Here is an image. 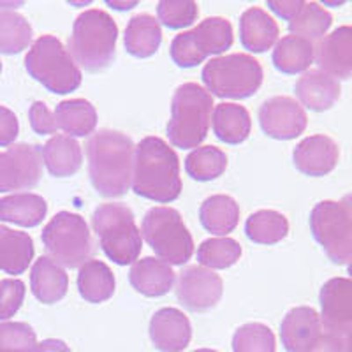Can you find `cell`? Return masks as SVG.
<instances>
[{
	"label": "cell",
	"mask_w": 352,
	"mask_h": 352,
	"mask_svg": "<svg viewBox=\"0 0 352 352\" xmlns=\"http://www.w3.org/2000/svg\"><path fill=\"white\" fill-rule=\"evenodd\" d=\"M88 176L102 197H122L129 192L134 169V141L124 132L100 129L87 140Z\"/></svg>",
	"instance_id": "6da1fadb"
},
{
	"label": "cell",
	"mask_w": 352,
	"mask_h": 352,
	"mask_svg": "<svg viewBox=\"0 0 352 352\" xmlns=\"http://www.w3.org/2000/svg\"><path fill=\"white\" fill-rule=\"evenodd\" d=\"M132 190L155 203H173L182 194L180 160L175 150L157 136L138 143L132 169Z\"/></svg>",
	"instance_id": "7a4b0ae2"
},
{
	"label": "cell",
	"mask_w": 352,
	"mask_h": 352,
	"mask_svg": "<svg viewBox=\"0 0 352 352\" xmlns=\"http://www.w3.org/2000/svg\"><path fill=\"white\" fill-rule=\"evenodd\" d=\"M118 27L102 9H88L74 20L69 53L88 72L108 69L115 60Z\"/></svg>",
	"instance_id": "3957f363"
},
{
	"label": "cell",
	"mask_w": 352,
	"mask_h": 352,
	"mask_svg": "<svg viewBox=\"0 0 352 352\" xmlns=\"http://www.w3.org/2000/svg\"><path fill=\"white\" fill-rule=\"evenodd\" d=\"M213 113V97L197 83L178 87L171 100V120L168 122V140L182 150L197 148L208 136Z\"/></svg>",
	"instance_id": "277c9868"
},
{
	"label": "cell",
	"mask_w": 352,
	"mask_h": 352,
	"mask_svg": "<svg viewBox=\"0 0 352 352\" xmlns=\"http://www.w3.org/2000/svg\"><path fill=\"white\" fill-rule=\"evenodd\" d=\"M25 69L34 80L58 96L74 92L81 85L80 65L62 41L50 34L34 41L25 55Z\"/></svg>",
	"instance_id": "5b68a950"
},
{
	"label": "cell",
	"mask_w": 352,
	"mask_h": 352,
	"mask_svg": "<svg viewBox=\"0 0 352 352\" xmlns=\"http://www.w3.org/2000/svg\"><path fill=\"white\" fill-rule=\"evenodd\" d=\"M92 228L109 261L120 266L136 263L143 240L129 206L122 203L100 204L92 215Z\"/></svg>",
	"instance_id": "8992f818"
},
{
	"label": "cell",
	"mask_w": 352,
	"mask_h": 352,
	"mask_svg": "<svg viewBox=\"0 0 352 352\" xmlns=\"http://www.w3.org/2000/svg\"><path fill=\"white\" fill-rule=\"evenodd\" d=\"M41 240L48 257L56 261L62 268H81L96 252V243L87 220L78 213H56L41 232Z\"/></svg>",
	"instance_id": "52a82bcc"
},
{
	"label": "cell",
	"mask_w": 352,
	"mask_h": 352,
	"mask_svg": "<svg viewBox=\"0 0 352 352\" xmlns=\"http://www.w3.org/2000/svg\"><path fill=\"white\" fill-rule=\"evenodd\" d=\"M263 67L247 53L217 56L204 64L203 83L220 99H247L263 85Z\"/></svg>",
	"instance_id": "ba28073f"
},
{
	"label": "cell",
	"mask_w": 352,
	"mask_h": 352,
	"mask_svg": "<svg viewBox=\"0 0 352 352\" xmlns=\"http://www.w3.org/2000/svg\"><path fill=\"white\" fill-rule=\"evenodd\" d=\"M141 234L160 261L182 266L194 254V238L175 208L155 206L144 213Z\"/></svg>",
	"instance_id": "9c48e42d"
},
{
	"label": "cell",
	"mask_w": 352,
	"mask_h": 352,
	"mask_svg": "<svg viewBox=\"0 0 352 352\" xmlns=\"http://www.w3.org/2000/svg\"><path fill=\"white\" fill-rule=\"evenodd\" d=\"M310 229L333 263H352V194L340 201L316 204L310 213Z\"/></svg>",
	"instance_id": "30bf717a"
},
{
	"label": "cell",
	"mask_w": 352,
	"mask_h": 352,
	"mask_svg": "<svg viewBox=\"0 0 352 352\" xmlns=\"http://www.w3.org/2000/svg\"><path fill=\"white\" fill-rule=\"evenodd\" d=\"M43 176L39 146L20 143L0 152V192H18L34 188Z\"/></svg>",
	"instance_id": "8fae6325"
},
{
	"label": "cell",
	"mask_w": 352,
	"mask_h": 352,
	"mask_svg": "<svg viewBox=\"0 0 352 352\" xmlns=\"http://www.w3.org/2000/svg\"><path fill=\"white\" fill-rule=\"evenodd\" d=\"M175 291L182 307L192 312H206L222 300L224 282L212 270L203 266H188L178 276Z\"/></svg>",
	"instance_id": "7c38bea8"
},
{
	"label": "cell",
	"mask_w": 352,
	"mask_h": 352,
	"mask_svg": "<svg viewBox=\"0 0 352 352\" xmlns=\"http://www.w3.org/2000/svg\"><path fill=\"white\" fill-rule=\"evenodd\" d=\"M259 124L266 136L273 140H294L308 125L307 113L296 99L276 96L264 100L259 108Z\"/></svg>",
	"instance_id": "4fadbf2b"
},
{
	"label": "cell",
	"mask_w": 352,
	"mask_h": 352,
	"mask_svg": "<svg viewBox=\"0 0 352 352\" xmlns=\"http://www.w3.org/2000/svg\"><path fill=\"white\" fill-rule=\"evenodd\" d=\"M320 322L328 331L347 335L352 329V280L336 276L319 292Z\"/></svg>",
	"instance_id": "5bb4252c"
},
{
	"label": "cell",
	"mask_w": 352,
	"mask_h": 352,
	"mask_svg": "<svg viewBox=\"0 0 352 352\" xmlns=\"http://www.w3.org/2000/svg\"><path fill=\"white\" fill-rule=\"evenodd\" d=\"M316 62L319 71L335 80L352 76V25L335 28L317 43Z\"/></svg>",
	"instance_id": "9a60e30c"
},
{
	"label": "cell",
	"mask_w": 352,
	"mask_h": 352,
	"mask_svg": "<svg viewBox=\"0 0 352 352\" xmlns=\"http://www.w3.org/2000/svg\"><path fill=\"white\" fill-rule=\"evenodd\" d=\"M150 340L160 352H184L192 340V324L178 308H160L150 320Z\"/></svg>",
	"instance_id": "2e32d148"
},
{
	"label": "cell",
	"mask_w": 352,
	"mask_h": 352,
	"mask_svg": "<svg viewBox=\"0 0 352 352\" xmlns=\"http://www.w3.org/2000/svg\"><path fill=\"white\" fill-rule=\"evenodd\" d=\"M338 159H340L338 144L324 134L305 138L292 152V160L298 171L314 178L329 175L338 164Z\"/></svg>",
	"instance_id": "e0dca14e"
},
{
	"label": "cell",
	"mask_w": 352,
	"mask_h": 352,
	"mask_svg": "<svg viewBox=\"0 0 352 352\" xmlns=\"http://www.w3.org/2000/svg\"><path fill=\"white\" fill-rule=\"evenodd\" d=\"M322 333V322L312 307H296L284 317L280 326L282 345L287 352H307Z\"/></svg>",
	"instance_id": "ac0fdd59"
},
{
	"label": "cell",
	"mask_w": 352,
	"mask_h": 352,
	"mask_svg": "<svg viewBox=\"0 0 352 352\" xmlns=\"http://www.w3.org/2000/svg\"><path fill=\"white\" fill-rule=\"evenodd\" d=\"M296 97L300 99V104L312 111H328L340 99V83L335 78L328 76L326 72L314 69L301 74L300 80L294 87Z\"/></svg>",
	"instance_id": "d6986e66"
},
{
	"label": "cell",
	"mask_w": 352,
	"mask_h": 352,
	"mask_svg": "<svg viewBox=\"0 0 352 352\" xmlns=\"http://www.w3.org/2000/svg\"><path fill=\"white\" fill-rule=\"evenodd\" d=\"M30 287L41 303H58L67 294L69 275L65 268H62L52 257L41 256L30 270Z\"/></svg>",
	"instance_id": "ffe728a7"
},
{
	"label": "cell",
	"mask_w": 352,
	"mask_h": 352,
	"mask_svg": "<svg viewBox=\"0 0 352 352\" xmlns=\"http://www.w3.org/2000/svg\"><path fill=\"white\" fill-rule=\"evenodd\" d=\"M131 285L143 296L160 298L168 294L176 282V275L169 264L157 257H143L131 266Z\"/></svg>",
	"instance_id": "44dd1931"
},
{
	"label": "cell",
	"mask_w": 352,
	"mask_h": 352,
	"mask_svg": "<svg viewBox=\"0 0 352 352\" xmlns=\"http://www.w3.org/2000/svg\"><path fill=\"white\" fill-rule=\"evenodd\" d=\"M41 157L43 164L50 171V175L56 178H67L76 175L83 164V152L74 138L65 134L52 136L41 146Z\"/></svg>",
	"instance_id": "7402d4cb"
},
{
	"label": "cell",
	"mask_w": 352,
	"mask_h": 352,
	"mask_svg": "<svg viewBox=\"0 0 352 352\" xmlns=\"http://www.w3.org/2000/svg\"><path fill=\"white\" fill-rule=\"evenodd\" d=\"M280 36L278 23L263 8H250L240 18V39L248 52L272 50Z\"/></svg>",
	"instance_id": "603a6c76"
},
{
	"label": "cell",
	"mask_w": 352,
	"mask_h": 352,
	"mask_svg": "<svg viewBox=\"0 0 352 352\" xmlns=\"http://www.w3.org/2000/svg\"><path fill=\"white\" fill-rule=\"evenodd\" d=\"M34 261V240L28 232L0 226V272L21 275Z\"/></svg>",
	"instance_id": "cb8c5ba5"
},
{
	"label": "cell",
	"mask_w": 352,
	"mask_h": 352,
	"mask_svg": "<svg viewBox=\"0 0 352 352\" xmlns=\"http://www.w3.org/2000/svg\"><path fill=\"white\" fill-rule=\"evenodd\" d=\"M48 204L39 194L16 192L0 199V220L21 228H36L46 219Z\"/></svg>",
	"instance_id": "d4e9b609"
},
{
	"label": "cell",
	"mask_w": 352,
	"mask_h": 352,
	"mask_svg": "<svg viewBox=\"0 0 352 352\" xmlns=\"http://www.w3.org/2000/svg\"><path fill=\"white\" fill-rule=\"evenodd\" d=\"M162 43V30L157 18L141 12L129 20L124 34V46L127 53L136 58H150L155 55Z\"/></svg>",
	"instance_id": "484cf974"
},
{
	"label": "cell",
	"mask_w": 352,
	"mask_h": 352,
	"mask_svg": "<svg viewBox=\"0 0 352 352\" xmlns=\"http://www.w3.org/2000/svg\"><path fill=\"white\" fill-rule=\"evenodd\" d=\"M212 127L217 140L226 144H240L250 136L252 120L248 109L234 102H222L212 113Z\"/></svg>",
	"instance_id": "4316f807"
},
{
	"label": "cell",
	"mask_w": 352,
	"mask_h": 352,
	"mask_svg": "<svg viewBox=\"0 0 352 352\" xmlns=\"http://www.w3.org/2000/svg\"><path fill=\"white\" fill-rule=\"evenodd\" d=\"M199 219L206 231L222 238L236 229L240 220V206L231 196L215 194L201 204Z\"/></svg>",
	"instance_id": "83f0119b"
},
{
	"label": "cell",
	"mask_w": 352,
	"mask_h": 352,
	"mask_svg": "<svg viewBox=\"0 0 352 352\" xmlns=\"http://www.w3.org/2000/svg\"><path fill=\"white\" fill-rule=\"evenodd\" d=\"M316 60V46L296 36H285L276 41L273 50V65L284 74H301Z\"/></svg>",
	"instance_id": "f1b7e54d"
},
{
	"label": "cell",
	"mask_w": 352,
	"mask_h": 352,
	"mask_svg": "<svg viewBox=\"0 0 352 352\" xmlns=\"http://www.w3.org/2000/svg\"><path fill=\"white\" fill-rule=\"evenodd\" d=\"M55 118L58 129L71 138H87L97 127V109L87 99L62 100L55 109Z\"/></svg>",
	"instance_id": "f546056e"
},
{
	"label": "cell",
	"mask_w": 352,
	"mask_h": 352,
	"mask_svg": "<svg viewBox=\"0 0 352 352\" xmlns=\"http://www.w3.org/2000/svg\"><path fill=\"white\" fill-rule=\"evenodd\" d=\"M115 275L102 261L90 259L78 273V291L88 303H104L115 292Z\"/></svg>",
	"instance_id": "4dcf8cb0"
},
{
	"label": "cell",
	"mask_w": 352,
	"mask_h": 352,
	"mask_svg": "<svg viewBox=\"0 0 352 352\" xmlns=\"http://www.w3.org/2000/svg\"><path fill=\"white\" fill-rule=\"evenodd\" d=\"M245 234L259 245H275L289 234V220L275 210H259L245 222Z\"/></svg>",
	"instance_id": "1f68e13d"
},
{
	"label": "cell",
	"mask_w": 352,
	"mask_h": 352,
	"mask_svg": "<svg viewBox=\"0 0 352 352\" xmlns=\"http://www.w3.org/2000/svg\"><path fill=\"white\" fill-rule=\"evenodd\" d=\"M331 12L317 2H305L296 16L289 21L291 36L301 37L307 41H320L331 28Z\"/></svg>",
	"instance_id": "d6a6232c"
},
{
	"label": "cell",
	"mask_w": 352,
	"mask_h": 352,
	"mask_svg": "<svg viewBox=\"0 0 352 352\" xmlns=\"http://www.w3.org/2000/svg\"><path fill=\"white\" fill-rule=\"evenodd\" d=\"M194 41H196L197 48L204 55H220V53L228 52L232 46V25L226 18L212 16L201 21L196 28L190 30Z\"/></svg>",
	"instance_id": "836d02e7"
},
{
	"label": "cell",
	"mask_w": 352,
	"mask_h": 352,
	"mask_svg": "<svg viewBox=\"0 0 352 352\" xmlns=\"http://www.w3.org/2000/svg\"><path fill=\"white\" fill-rule=\"evenodd\" d=\"M34 30L20 12L0 11V53L18 55L32 46Z\"/></svg>",
	"instance_id": "e575fe53"
},
{
	"label": "cell",
	"mask_w": 352,
	"mask_h": 352,
	"mask_svg": "<svg viewBox=\"0 0 352 352\" xmlns=\"http://www.w3.org/2000/svg\"><path fill=\"white\" fill-rule=\"evenodd\" d=\"M226 168H228V155L224 150L217 148L213 144L197 146L185 159V169L190 178L197 182L215 180L224 175Z\"/></svg>",
	"instance_id": "d590c367"
},
{
	"label": "cell",
	"mask_w": 352,
	"mask_h": 352,
	"mask_svg": "<svg viewBox=\"0 0 352 352\" xmlns=\"http://www.w3.org/2000/svg\"><path fill=\"white\" fill-rule=\"evenodd\" d=\"M197 261L203 268L228 270L241 257V245L232 238H210L197 248Z\"/></svg>",
	"instance_id": "8d00e7d4"
},
{
	"label": "cell",
	"mask_w": 352,
	"mask_h": 352,
	"mask_svg": "<svg viewBox=\"0 0 352 352\" xmlns=\"http://www.w3.org/2000/svg\"><path fill=\"white\" fill-rule=\"evenodd\" d=\"M232 351L234 352H275V333L266 324L248 322L240 326L232 336Z\"/></svg>",
	"instance_id": "74e56055"
},
{
	"label": "cell",
	"mask_w": 352,
	"mask_h": 352,
	"mask_svg": "<svg viewBox=\"0 0 352 352\" xmlns=\"http://www.w3.org/2000/svg\"><path fill=\"white\" fill-rule=\"evenodd\" d=\"M159 23L168 28H184L192 25L199 16V8L192 0H162L157 6Z\"/></svg>",
	"instance_id": "f35d334b"
},
{
	"label": "cell",
	"mask_w": 352,
	"mask_h": 352,
	"mask_svg": "<svg viewBox=\"0 0 352 352\" xmlns=\"http://www.w3.org/2000/svg\"><path fill=\"white\" fill-rule=\"evenodd\" d=\"M36 345V331L27 322L0 324V352H32Z\"/></svg>",
	"instance_id": "ab89813d"
},
{
	"label": "cell",
	"mask_w": 352,
	"mask_h": 352,
	"mask_svg": "<svg viewBox=\"0 0 352 352\" xmlns=\"http://www.w3.org/2000/svg\"><path fill=\"white\" fill-rule=\"evenodd\" d=\"M171 58L180 67H196L206 60V55L197 48L192 32L178 34L171 43Z\"/></svg>",
	"instance_id": "60d3db41"
},
{
	"label": "cell",
	"mask_w": 352,
	"mask_h": 352,
	"mask_svg": "<svg viewBox=\"0 0 352 352\" xmlns=\"http://www.w3.org/2000/svg\"><path fill=\"white\" fill-rule=\"evenodd\" d=\"M25 301V284L20 278H6L0 282V320L16 316Z\"/></svg>",
	"instance_id": "b9f144b4"
},
{
	"label": "cell",
	"mask_w": 352,
	"mask_h": 352,
	"mask_svg": "<svg viewBox=\"0 0 352 352\" xmlns=\"http://www.w3.org/2000/svg\"><path fill=\"white\" fill-rule=\"evenodd\" d=\"M28 120H30V127L34 132L41 134V136H48V134H55L58 131V124H56L55 113L44 104L43 100H36L32 102L30 109H28Z\"/></svg>",
	"instance_id": "7bdbcfd3"
},
{
	"label": "cell",
	"mask_w": 352,
	"mask_h": 352,
	"mask_svg": "<svg viewBox=\"0 0 352 352\" xmlns=\"http://www.w3.org/2000/svg\"><path fill=\"white\" fill-rule=\"evenodd\" d=\"M20 134L18 116L6 106H0V146H12Z\"/></svg>",
	"instance_id": "ee69618b"
},
{
	"label": "cell",
	"mask_w": 352,
	"mask_h": 352,
	"mask_svg": "<svg viewBox=\"0 0 352 352\" xmlns=\"http://www.w3.org/2000/svg\"><path fill=\"white\" fill-rule=\"evenodd\" d=\"M307 352H345V335L322 328V333L316 344Z\"/></svg>",
	"instance_id": "f6af8a7d"
},
{
	"label": "cell",
	"mask_w": 352,
	"mask_h": 352,
	"mask_svg": "<svg viewBox=\"0 0 352 352\" xmlns=\"http://www.w3.org/2000/svg\"><path fill=\"white\" fill-rule=\"evenodd\" d=\"M305 2H301V0H285V2H282V0H278V2H275V0H272V2H268V6L272 8V11L275 12L276 16L284 18V20L291 21L292 18L296 16L298 12H300V9L303 8Z\"/></svg>",
	"instance_id": "bcb514c9"
},
{
	"label": "cell",
	"mask_w": 352,
	"mask_h": 352,
	"mask_svg": "<svg viewBox=\"0 0 352 352\" xmlns=\"http://www.w3.org/2000/svg\"><path fill=\"white\" fill-rule=\"evenodd\" d=\"M32 352H72L69 349V345L62 340H56V338H48V340H43L41 344H37L34 347Z\"/></svg>",
	"instance_id": "7dc6e473"
},
{
	"label": "cell",
	"mask_w": 352,
	"mask_h": 352,
	"mask_svg": "<svg viewBox=\"0 0 352 352\" xmlns=\"http://www.w3.org/2000/svg\"><path fill=\"white\" fill-rule=\"evenodd\" d=\"M108 4L115 9H124V11H127V9L134 8L138 2H108Z\"/></svg>",
	"instance_id": "c3c4849f"
},
{
	"label": "cell",
	"mask_w": 352,
	"mask_h": 352,
	"mask_svg": "<svg viewBox=\"0 0 352 352\" xmlns=\"http://www.w3.org/2000/svg\"><path fill=\"white\" fill-rule=\"evenodd\" d=\"M345 352H352V329L345 335Z\"/></svg>",
	"instance_id": "681fc988"
},
{
	"label": "cell",
	"mask_w": 352,
	"mask_h": 352,
	"mask_svg": "<svg viewBox=\"0 0 352 352\" xmlns=\"http://www.w3.org/2000/svg\"><path fill=\"white\" fill-rule=\"evenodd\" d=\"M194 352H217V351H213V349H197V351Z\"/></svg>",
	"instance_id": "f907efd6"
},
{
	"label": "cell",
	"mask_w": 352,
	"mask_h": 352,
	"mask_svg": "<svg viewBox=\"0 0 352 352\" xmlns=\"http://www.w3.org/2000/svg\"><path fill=\"white\" fill-rule=\"evenodd\" d=\"M349 275H351V280H352V263H349Z\"/></svg>",
	"instance_id": "816d5d0a"
},
{
	"label": "cell",
	"mask_w": 352,
	"mask_h": 352,
	"mask_svg": "<svg viewBox=\"0 0 352 352\" xmlns=\"http://www.w3.org/2000/svg\"><path fill=\"white\" fill-rule=\"evenodd\" d=\"M0 74H2V62H0Z\"/></svg>",
	"instance_id": "f5cc1de1"
}]
</instances>
